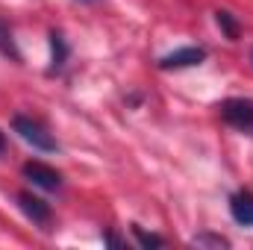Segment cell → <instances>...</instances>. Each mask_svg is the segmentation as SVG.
Segmentation results:
<instances>
[{
    "instance_id": "cell-8",
    "label": "cell",
    "mask_w": 253,
    "mask_h": 250,
    "mask_svg": "<svg viewBox=\"0 0 253 250\" xmlns=\"http://www.w3.org/2000/svg\"><path fill=\"white\" fill-rule=\"evenodd\" d=\"M194 248H230V242L224 236H212V233H203V236H194L191 239Z\"/></svg>"
},
{
    "instance_id": "cell-5",
    "label": "cell",
    "mask_w": 253,
    "mask_h": 250,
    "mask_svg": "<svg viewBox=\"0 0 253 250\" xmlns=\"http://www.w3.org/2000/svg\"><path fill=\"white\" fill-rule=\"evenodd\" d=\"M18 206H21L24 215L33 218L36 224H47V221H50V206H47L42 197H33L30 191H21V194H18Z\"/></svg>"
},
{
    "instance_id": "cell-11",
    "label": "cell",
    "mask_w": 253,
    "mask_h": 250,
    "mask_svg": "<svg viewBox=\"0 0 253 250\" xmlns=\"http://www.w3.org/2000/svg\"><path fill=\"white\" fill-rule=\"evenodd\" d=\"M0 53H6V56L18 59V50H15V44H12V36H9V30H6V24H3V21H0Z\"/></svg>"
},
{
    "instance_id": "cell-6",
    "label": "cell",
    "mask_w": 253,
    "mask_h": 250,
    "mask_svg": "<svg viewBox=\"0 0 253 250\" xmlns=\"http://www.w3.org/2000/svg\"><path fill=\"white\" fill-rule=\"evenodd\" d=\"M230 212H233L236 224H242V227H253V194L251 191H239V194H233V200H230Z\"/></svg>"
},
{
    "instance_id": "cell-9",
    "label": "cell",
    "mask_w": 253,
    "mask_h": 250,
    "mask_svg": "<svg viewBox=\"0 0 253 250\" xmlns=\"http://www.w3.org/2000/svg\"><path fill=\"white\" fill-rule=\"evenodd\" d=\"M132 236L138 239V245H141V248H162V245H165V239H162V236H153V233H144L141 227H132Z\"/></svg>"
},
{
    "instance_id": "cell-4",
    "label": "cell",
    "mask_w": 253,
    "mask_h": 250,
    "mask_svg": "<svg viewBox=\"0 0 253 250\" xmlns=\"http://www.w3.org/2000/svg\"><path fill=\"white\" fill-rule=\"evenodd\" d=\"M24 177H27V180H33L36 186L47 188V191H56V188L62 186L59 171H53V168H50V165H44V162H27V165H24Z\"/></svg>"
},
{
    "instance_id": "cell-1",
    "label": "cell",
    "mask_w": 253,
    "mask_h": 250,
    "mask_svg": "<svg viewBox=\"0 0 253 250\" xmlns=\"http://www.w3.org/2000/svg\"><path fill=\"white\" fill-rule=\"evenodd\" d=\"M12 129L27 141V144H33L36 150H44V153H53L59 144L53 141V135L44 129V126L39 124V121H33V118H27V115H15L12 118Z\"/></svg>"
},
{
    "instance_id": "cell-12",
    "label": "cell",
    "mask_w": 253,
    "mask_h": 250,
    "mask_svg": "<svg viewBox=\"0 0 253 250\" xmlns=\"http://www.w3.org/2000/svg\"><path fill=\"white\" fill-rule=\"evenodd\" d=\"M103 242H106V245H112V248H124V242H121L118 236H112V233H106V236H103Z\"/></svg>"
},
{
    "instance_id": "cell-3",
    "label": "cell",
    "mask_w": 253,
    "mask_h": 250,
    "mask_svg": "<svg viewBox=\"0 0 253 250\" xmlns=\"http://www.w3.org/2000/svg\"><path fill=\"white\" fill-rule=\"evenodd\" d=\"M206 59V50L203 47H180L168 56L159 59V68L162 71H180V68H191V65H200Z\"/></svg>"
},
{
    "instance_id": "cell-2",
    "label": "cell",
    "mask_w": 253,
    "mask_h": 250,
    "mask_svg": "<svg viewBox=\"0 0 253 250\" xmlns=\"http://www.w3.org/2000/svg\"><path fill=\"white\" fill-rule=\"evenodd\" d=\"M218 109H221V118H224L227 124L239 126V129H251L253 126V103L251 100L233 97V100H224Z\"/></svg>"
},
{
    "instance_id": "cell-10",
    "label": "cell",
    "mask_w": 253,
    "mask_h": 250,
    "mask_svg": "<svg viewBox=\"0 0 253 250\" xmlns=\"http://www.w3.org/2000/svg\"><path fill=\"white\" fill-rule=\"evenodd\" d=\"M215 18H218V27H221L230 39H236V36H239V24L233 21V15H230V12H215Z\"/></svg>"
},
{
    "instance_id": "cell-13",
    "label": "cell",
    "mask_w": 253,
    "mask_h": 250,
    "mask_svg": "<svg viewBox=\"0 0 253 250\" xmlns=\"http://www.w3.org/2000/svg\"><path fill=\"white\" fill-rule=\"evenodd\" d=\"M3 150H6V135L0 132V153H3Z\"/></svg>"
},
{
    "instance_id": "cell-14",
    "label": "cell",
    "mask_w": 253,
    "mask_h": 250,
    "mask_svg": "<svg viewBox=\"0 0 253 250\" xmlns=\"http://www.w3.org/2000/svg\"><path fill=\"white\" fill-rule=\"evenodd\" d=\"M251 62H253V53H251Z\"/></svg>"
},
{
    "instance_id": "cell-7",
    "label": "cell",
    "mask_w": 253,
    "mask_h": 250,
    "mask_svg": "<svg viewBox=\"0 0 253 250\" xmlns=\"http://www.w3.org/2000/svg\"><path fill=\"white\" fill-rule=\"evenodd\" d=\"M50 47H53V68L50 71H59L65 65V56H68V47H65V39L59 33H53L50 36Z\"/></svg>"
}]
</instances>
